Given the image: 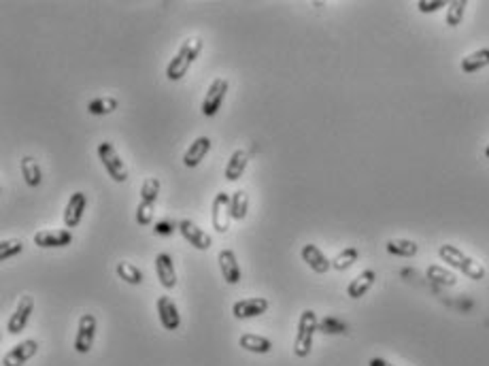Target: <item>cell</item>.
Returning <instances> with one entry per match:
<instances>
[{
	"label": "cell",
	"mask_w": 489,
	"mask_h": 366,
	"mask_svg": "<svg viewBox=\"0 0 489 366\" xmlns=\"http://www.w3.org/2000/svg\"><path fill=\"white\" fill-rule=\"evenodd\" d=\"M438 256L442 262H447L451 269H457L462 271L468 279H474V281H481L485 279L487 271L481 262H476L474 258H470L468 254H464L459 248L455 245H449V243H445V245L438 248Z\"/></svg>",
	"instance_id": "cell-1"
},
{
	"label": "cell",
	"mask_w": 489,
	"mask_h": 366,
	"mask_svg": "<svg viewBox=\"0 0 489 366\" xmlns=\"http://www.w3.org/2000/svg\"><path fill=\"white\" fill-rule=\"evenodd\" d=\"M200 51H202V39H200V37H187V39L181 43L177 56L168 62V66H166V77H168L171 81L183 79V77L187 75L190 66H192V64L196 62V58L200 56Z\"/></svg>",
	"instance_id": "cell-2"
},
{
	"label": "cell",
	"mask_w": 489,
	"mask_h": 366,
	"mask_svg": "<svg viewBox=\"0 0 489 366\" xmlns=\"http://www.w3.org/2000/svg\"><path fill=\"white\" fill-rule=\"evenodd\" d=\"M319 330V319L315 315V311L307 309L300 313L298 319V330H296V338H294V353L298 358H307L313 349V336Z\"/></svg>",
	"instance_id": "cell-3"
},
{
	"label": "cell",
	"mask_w": 489,
	"mask_h": 366,
	"mask_svg": "<svg viewBox=\"0 0 489 366\" xmlns=\"http://www.w3.org/2000/svg\"><path fill=\"white\" fill-rule=\"evenodd\" d=\"M158 196H160V179L158 177H147L143 181L141 200L137 205V224L139 226H151Z\"/></svg>",
	"instance_id": "cell-4"
},
{
	"label": "cell",
	"mask_w": 489,
	"mask_h": 366,
	"mask_svg": "<svg viewBox=\"0 0 489 366\" xmlns=\"http://www.w3.org/2000/svg\"><path fill=\"white\" fill-rule=\"evenodd\" d=\"M98 158H100L104 171L109 173V177H111L115 183L128 181V166H126V162L121 160V156L117 154V150H115L109 141H102V143L98 145Z\"/></svg>",
	"instance_id": "cell-5"
},
{
	"label": "cell",
	"mask_w": 489,
	"mask_h": 366,
	"mask_svg": "<svg viewBox=\"0 0 489 366\" xmlns=\"http://www.w3.org/2000/svg\"><path fill=\"white\" fill-rule=\"evenodd\" d=\"M228 87H230V83L223 77H217V79L211 81V85L206 90V96L202 100V106H200L204 117H215L219 113V109L223 104V98L228 94Z\"/></svg>",
	"instance_id": "cell-6"
},
{
	"label": "cell",
	"mask_w": 489,
	"mask_h": 366,
	"mask_svg": "<svg viewBox=\"0 0 489 366\" xmlns=\"http://www.w3.org/2000/svg\"><path fill=\"white\" fill-rule=\"evenodd\" d=\"M211 221L213 228L219 234H225L230 230V221H232V207H230V194L228 192H217L211 205Z\"/></svg>",
	"instance_id": "cell-7"
},
{
	"label": "cell",
	"mask_w": 489,
	"mask_h": 366,
	"mask_svg": "<svg viewBox=\"0 0 489 366\" xmlns=\"http://www.w3.org/2000/svg\"><path fill=\"white\" fill-rule=\"evenodd\" d=\"M35 245L41 250H60V248H68L73 243V232L70 230H62V228H49V230H41L32 236Z\"/></svg>",
	"instance_id": "cell-8"
},
{
	"label": "cell",
	"mask_w": 489,
	"mask_h": 366,
	"mask_svg": "<svg viewBox=\"0 0 489 366\" xmlns=\"http://www.w3.org/2000/svg\"><path fill=\"white\" fill-rule=\"evenodd\" d=\"M94 338H96V317L92 313H83L79 317V326L75 334V351L89 353V349L94 347Z\"/></svg>",
	"instance_id": "cell-9"
},
{
	"label": "cell",
	"mask_w": 489,
	"mask_h": 366,
	"mask_svg": "<svg viewBox=\"0 0 489 366\" xmlns=\"http://www.w3.org/2000/svg\"><path fill=\"white\" fill-rule=\"evenodd\" d=\"M179 232H181V236L190 243V245L194 248V250H198V252H206V250H211V245H213V238H211V234H206L198 224H194L192 219H181L179 221Z\"/></svg>",
	"instance_id": "cell-10"
},
{
	"label": "cell",
	"mask_w": 489,
	"mask_h": 366,
	"mask_svg": "<svg viewBox=\"0 0 489 366\" xmlns=\"http://www.w3.org/2000/svg\"><path fill=\"white\" fill-rule=\"evenodd\" d=\"M35 313V298L32 296H22L16 311L11 313L9 322H7V332L9 334H20L24 332V328L28 326L30 317Z\"/></svg>",
	"instance_id": "cell-11"
},
{
	"label": "cell",
	"mask_w": 489,
	"mask_h": 366,
	"mask_svg": "<svg viewBox=\"0 0 489 366\" xmlns=\"http://www.w3.org/2000/svg\"><path fill=\"white\" fill-rule=\"evenodd\" d=\"M271 303L262 296H254V298H242V300H236L234 307H232V315L236 319H254V317H260L268 311Z\"/></svg>",
	"instance_id": "cell-12"
},
{
	"label": "cell",
	"mask_w": 489,
	"mask_h": 366,
	"mask_svg": "<svg viewBox=\"0 0 489 366\" xmlns=\"http://www.w3.org/2000/svg\"><path fill=\"white\" fill-rule=\"evenodd\" d=\"M39 351V341L35 338H26L22 343H18L16 347H11L5 358H3V366H24L32 355H37Z\"/></svg>",
	"instance_id": "cell-13"
},
{
	"label": "cell",
	"mask_w": 489,
	"mask_h": 366,
	"mask_svg": "<svg viewBox=\"0 0 489 366\" xmlns=\"http://www.w3.org/2000/svg\"><path fill=\"white\" fill-rule=\"evenodd\" d=\"M300 256H302V262H307V267L317 275H326L332 269V260L315 245V243H307V245H302Z\"/></svg>",
	"instance_id": "cell-14"
},
{
	"label": "cell",
	"mask_w": 489,
	"mask_h": 366,
	"mask_svg": "<svg viewBox=\"0 0 489 366\" xmlns=\"http://www.w3.org/2000/svg\"><path fill=\"white\" fill-rule=\"evenodd\" d=\"M158 317L164 330H179L181 326V313L179 307L175 305V300L171 296H160L158 298Z\"/></svg>",
	"instance_id": "cell-15"
},
{
	"label": "cell",
	"mask_w": 489,
	"mask_h": 366,
	"mask_svg": "<svg viewBox=\"0 0 489 366\" xmlns=\"http://www.w3.org/2000/svg\"><path fill=\"white\" fill-rule=\"evenodd\" d=\"M87 209V194L83 192H75L64 209V226L66 228H77L83 219V213Z\"/></svg>",
	"instance_id": "cell-16"
},
{
	"label": "cell",
	"mask_w": 489,
	"mask_h": 366,
	"mask_svg": "<svg viewBox=\"0 0 489 366\" xmlns=\"http://www.w3.org/2000/svg\"><path fill=\"white\" fill-rule=\"evenodd\" d=\"M217 262H219V271H221V277L228 286H236L242 277L240 273V264L236 260V254L232 250H221L219 256H217Z\"/></svg>",
	"instance_id": "cell-17"
},
{
	"label": "cell",
	"mask_w": 489,
	"mask_h": 366,
	"mask_svg": "<svg viewBox=\"0 0 489 366\" xmlns=\"http://www.w3.org/2000/svg\"><path fill=\"white\" fill-rule=\"evenodd\" d=\"M211 145H213V141L209 139V137H198L187 150H185V154H183V166H187V169H196L206 156H209V152H211Z\"/></svg>",
	"instance_id": "cell-18"
},
{
	"label": "cell",
	"mask_w": 489,
	"mask_h": 366,
	"mask_svg": "<svg viewBox=\"0 0 489 366\" xmlns=\"http://www.w3.org/2000/svg\"><path fill=\"white\" fill-rule=\"evenodd\" d=\"M156 275L162 283V288L173 290L177 286V271H175V262L168 254H158L156 256Z\"/></svg>",
	"instance_id": "cell-19"
},
{
	"label": "cell",
	"mask_w": 489,
	"mask_h": 366,
	"mask_svg": "<svg viewBox=\"0 0 489 366\" xmlns=\"http://www.w3.org/2000/svg\"><path fill=\"white\" fill-rule=\"evenodd\" d=\"M375 281H377V273L373 271V269H369V271H361L349 286H347V296L349 298H353V300H357V298H361V296H366L371 292V288L375 286Z\"/></svg>",
	"instance_id": "cell-20"
},
{
	"label": "cell",
	"mask_w": 489,
	"mask_h": 366,
	"mask_svg": "<svg viewBox=\"0 0 489 366\" xmlns=\"http://www.w3.org/2000/svg\"><path fill=\"white\" fill-rule=\"evenodd\" d=\"M247 164H249V154H247V150H236V152L230 156L228 164H225V171H223L225 179H228V181H238V179L244 175V171H247Z\"/></svg>",
	"instance_id": "cell-21"
},
{
	"label": "cell",
	"mask_w": 489,
	"mask_h": 366,
	"mask_svg": "<svg viewBox=\"0 0 489 366\" xmlns=\"http://www.w3.org/2000/svg\"><path fill=\"white\" fill-rule=\"evenodd\" d=\"M238 345L244 351H252V353H271L273 351V341L266 338V336H262V334H254V332L240 334Z\"/></svg>",
	"instance_id": "cell-22"
},
{
	"label": "cell",
	"mask_w": 489,
	"mask_h": 366,
	"mask_svg": "<svg viewBox=\"0 0 489 366\" xmlns=\"http://www.w3.org/2000/svg\"><path fill=\"white\" fill-rule=\"evenodd\" d=\"M385 250H388V254L398 256V258H413V256H417L419 245L409 238H390L385 243Z\"/></svg>",
	"instance_id": "cell-23"
},
{
	"label": "cell",
	"mask_w": 489,
	"mask_h": 366,
	"mask_svg": "<svg viewBox=\"0 0 489 366\" xmlns=\"http://www.w3.org/2000/svg\"><path fill=\"white\" fill-rule=\"evenodd\" d=\"M20 166H22L24 181H26L30 188H39V185H41V181H43V173H41L39 162H37L32 156H24V158H22V162H20Z\"/></svg>",
	"instance_id": "cell-24"
},
{
	"label": "cell",
	"mask_w": 489,
	"mask_h": 366,
	"mask_svg": "<svg viewBox=\"0 0 489 366\" xmlns=\"http://www.w3.org/2000/svg\"><path fill=\"white\" fill-rule=\"evenodd\" d=\"M485 66H489V49H487V47H485V49L472 51V54L466 56V58L462 60V64H459V68H462L466 75L476 73V71H481V68H485Z\"/></svg>",
	"instance_id": "cell-25"
},
{
	"label": "cell",
	"mask_w": 489,
	"mask_h": 366,
	"mask_svg": "<svg viewBox=\"0 0 489 366\" xmlns=\"http://www.w3.org/2000/svg\"><path fill=\"white\" fill-rule=\"evenodd\" d=\"M115 273H117V277L121 281H126L128 286H141L143 283V271L137 264H132V262H126V260L124 262H117Z\"/></svg>",
	"instance_id": "cell-26"
},
{
	"label": "cell",
	"mask_w": 489,
	"mask_h": 366,
	"mask_svg": "<svg viewBox=\"0 0 489 366\" xmlns=\"http://www.w3.org/2000/svg\"><path fill=\"white\" fill-rule=\"evenodd\" d=\"M230 207H232V219L242 221L244 217H247V211H249V194L244 190H236L230 196Z\"/></svg>",
	"instance_id": "cell-27"
},
{
	"label": "cell",
	"mask_w": 489,
	"mask_h": 366,
	"mask_svg": "<svg viewBox=\"0 0 489 366\" xmlns=\"http://www.w3.org/2000/svg\"><path fill=\"white\" fill-rule=\"evenodd\" d=\"M115 109H117V98H113V96H98V98L87 102V113L96 115V117L98 115H109Z\"/></svg>",
	"instance_id": "cell-28"
},
{
	"label": "cell",
	"mask_w": 489,
	"mask_h": 366,
	"mask_svg": "<svg viewBox=\"0 0 489 366\" xmlns=\"http://www.w3.org/2000/svg\"><path fill=\"white\" fill-rule=\"evenodd\" d=\"M428 279H432L438 286H447V288H453L457 283V277L451 271H447V269H442L438 264L428 267Z\"/></svg>",
	"instance_id": "cell-29"
},
{
	"label": "cell",
	"mask_w": 489,
	"mask_h": 366,
	"mask_svg": "<svg viewBox=\"0 0 489 366\" xmlns=\"http://www.w3.org/2000/svg\"><path fill=\"white\" fill-rule=\"evenodd\" d=\"M357 258H359V250H357V248H345V250L332 260V269H336V271H347V269H351V267L357 262Z\"/></svg>",
	"instance_id": "cell-30"
},
{
	"label": "cell",
	"mask_w": 489,
	"mask_h": 366,
	"mask_svg": "<svg viewBox=\"0 0 489 366\" xmlns=\"http://www.w3.org/2000/svg\"><path fill=\"white\" fill-rule=\"evenodd\" d=\"M466 7H468L466 0H453V3H449V7H447V18H445L449 28H455V26L462 24L464 13H466Z\"/></svg>",
	"instance_id": "cell-31"
},
{
	"label": "cell",
	"mask_w": 489,
	"mask_h": 366,
	"mask_svg": "<svg viewBox=\"0 0 489 366\" xmlns=\"http://www.w3.org/2000/svg\"><path fill=\"white\" fill-rule=\"evenodd\" d=\"M22 252H24V240L22 238H5L3 243H0V260H3V262L16 258Z\"/></svg>",
	"instance_id": "cell-32"
},
{
	"label": "cell",
	"mask_w": 489,
	"mask_h": 366,
	"mask_svg": "<svg viewBox=\"0 0 489 366\" xmlns=\"http://www.w3.org/2000/svg\"><path fill=\"white\" fill-rule=\"evenodd\" d=\"M319 330L323 334H345L347 332V324L336 319V317H326L319 322Z\"/></svg>",
	"instance_id": "cell-33"
},
{
	"label": "cell",
	"mask_w": 489,
	"mask_h": 366,
	"mask_svg": "<svg viewBox=\"0 0 489 366\" xmlns=\"http://www.w3.org/2000/svg\"><path fill=\"white\" fill-rule=\"evenodd\" d=\"M442 7H449V3H445V0H419L417 3V9L421 13H436Z\"/></svg>",
	"instance_id": "cell-34"
},
{
	"label": "cell",
	"mask_w": 489,
	"mask_h": 366,
	"mask_svg": "<svg viewBox=\"0 0 489 366\" xmlns=\"http://www.w3.org/2000/svg\"><path fill=\"white\" fill-rule=\"evenodd\" d=\"M175 228H179V226H175V221H158L156 224V234H162V236H168V234H173L175 232Z\"/></svg>",
	"instance_id": "cell-35"
},
{
	"label": "cell",
	"mask_w": 489,
	"mask_h": 366,
	"mask_svg": "<svg viewBox=\"0 0 489 366\" xmlns=\"http://www.w3.org/2000/svg\"><path fill=\"white\" fill-rule=\"evenodd\" d=\"M369 366H394V364H390V362L383 360V358H373V360L369 362Z\"/></svg>",
	"instance_id": "cell-36"
},
{
	"label": "cell",
	"mask_w": 489,
	"mask_h": 366,
	"mask_svg": "<svg viewBox=\"0 0 489 366\" xmlns=\"http://www.w3.org/2000/svg\"><path fill=\"white\" fill-rule=\"evenodd\" d=\"M485 158H487V160H489V145H487V147H485Z\"/></svg>",
	"instance_id": "cell-37"
}]
</instances>
